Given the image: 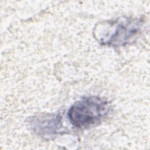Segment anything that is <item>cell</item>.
<instances>
[{
	"label": "cell",
	"mask_w": 150,
	"mask_h": 150,
	"mask_svg": "<svg viewBox=\"0 0 150 150\" xmlns=\"http://www.w3.org/2000/svg\"><path fill=\"white\" fill-rule=\"evenodd\" d=\"M106 36L100 38L101 42L111 46H120L128 42L138 32L140 23L136 19H124L108 24Z\"/></svg>",
	"instance_id": "2"
},
{
	"label": "cell",
	"mask_w": 150,
	"mask_h": 150,
	"mask_svg": "<svg viewBox=\"0 0 150 150\" xmlns=\"http://www.w3.org/2000/svg\"><path fill=\"white\" fill-rule=\"evenodd\" d=\"M108 102L96 96L85 97L76 102L68 111L67 115L74 127L86 129L95 126L108 114Z\"/></svg>",
	"instance_id": "1"
},
{
	"label": "cell",
	"mask_w": 150,
	"mask_h": 150,
	"mask_svg": "<svg viewBox=\"0 0 150 150\" xmlns=\"http://www.w3.org/2000/svg\"><path fill=\"white\" fill-rule=\"evenodd\" d=\"M61 118L56 114H46L34 117L31 122L33 131L40 135H52L58 131L61 125Z\"/></svg>",
	"instance_id": "3"
}]
</instances>
